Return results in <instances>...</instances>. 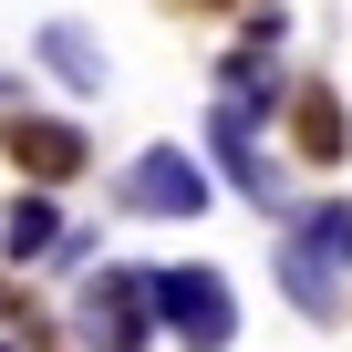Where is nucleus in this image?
<instances>
[{
    "instance_id": "obj_1",
    "label": "nucleus",
    "mask_w": 352,
    "mask_h": 352,
    "mask_svg": "<svg viewBox=\"0 0 352 352\" xmlns=\"http://www.w3.org/2000/svg\"><path fill=\"white\" fill-rule=\"evenodd\" d=\"M145 280H155V331H166L176 352H228V342H239V290H228V270L166 259V270H145Z\"/></svg>"
},
{
    "instance_id": "obj_2",
    "label": "nucleus",
    "mask_w": 352,
    "mask_h": 352,
    "mask_svg": "<svg viewBox=\"0 0 352 352\" xmlns=\"http://www.w3.org/2000/svg\"><path fill=\"white\" fill-rule=\"evenodd\" d=\"M73 331H83V352H155L166 342L155 331V280L124 270V259H104L83 280V300H73Z\"/></svg>"
},
{
    "instance_id": "obj_3",
    "label": "nucleus",
    "mask_w": 352,
    "mask_h": 352,
    "mask_svg": "<svg viewBox=\"0 0 352 352\" xmlns=\"http://www.w3.org/2000/svg\"><path fill=\"white\" fill-rule=\"evenodd\" d=\"M114 208H124V218H197V208H208V155H187V145H145V155L124 166Z\"/></svg>"
},
{
    "instance_id": "obj_4",
    "label": "nucleus",
    "mask_w": 352,
    "mask_h": 352,
    "mask_svg": "<svg viewBox=\"0 0 352 352\" xmlns=\"http://www.w3.org/2000/svg\"><path fill=\"white\" fill-rule=\"evenodd\" d=\"M208 155H218V176H228V187H239L249 208H280V218L300 208V197L280 187V155L259 145V124H249V114H228V104H208Z\"/></svg>"
},
{
    "instance_id": "obj_5",
    "label": "nucleus",
    "mask_w": 352,
    "mask_h": 352,
    "mask_svg": "<svg viewBox=\"0 0 352 352\" xmlns=\"http://www.w3.org/2000/svg\"><path fill=\"white\" fill-rule=\"evenodd\" d=\"M0 145H11V166L32 176V187H63V176L94 166V135L73 114H0Z\"/></svg>"
},
{
    "instance_id": "obj_6",
    "label": "nucleus",
    "mask_w": 352,
    "mask_h": 352,
    "mask_svg": "<svg viewBox=\"0 0 352 352\" xmlns=\"http://www.w3.org/2000/svg\"><path fill=\"white\" fill-rule=\"evenodd\" d=\"M280 239H290V249H311V259L352 290V197H342V187H331V197H300V208L280 218Z\"/></svg>"
},
{
    "instance_id": "obj_7",
    "label": "nucleus",
    "mask_w": 352,
    "mask_h": 352,
    "mask_svg": "<svg viewBox=\"0 0 352 352\" xmlns=\"http://www.w3.org/2000/svg\"><path fill=\"white\" fill-rule=\"evenodd\" d=\"M280 124H290V145H300L311 166H342V155H352V114H342V94H331V83H300Z\"/></svg>"
},
{
    "instance_id": "obj_8",
    "label": "nucleus",
    "mask_w": 352,
    "mask_h": 352,
    "mask_svg": "<svg viewBox=\"0 0 352 352\" xmlns=\"http://www.w3.org/2000/svg\"><path fill=\"white\" fill-rule=\"evenodd\" d=\"M32 52H42L73 94H104V83H114V63H104V42H94L83 21H42V32H32Z\"/></svg>"
},
{
    "instance_id": "obj_9",
    "label": "nucleus",
    "mask_w": 352,
    "mask_h": 352,
    "mask_svg": "<svg viewBox=\"0 0 352 352\" xmlns=\"http://www.w3.org/2000/svg\"><path fill=\"white\" fill-rule=\"evenodd\" d=\"M52 239H63V208H52L42 187H21L11 208H0V259H21V270H42V259H52Z\"/></svg>"
},
{
    "instance_id": "obj_10",
    "label": "nucleus",
    "mask_w": 352,
    "mask_h": 352,
    "mask_svg": "<svg viewBox=\"0 0 352 352\" xmlns=\"http://www.w3.org/2000/svg\"><path fill=\"white\" fill-rule=\"evenodd\" d=\"M270 270H280L290 311H311V321H342V311H352V290H342V280H331V270H321L311 249H290V239H280V259H270Z\"/></svg>"
},
{
    "instance_id": "obj_11",
    "label": "nucleus",
    "mask_w": 352,
    "mask_h": 352,
    "mask_svg": "<svg viewBox=\"0 0 352 352\" xmlns=\"http://www.w3.org/2000/svg\"><path fill=\"white\" fill-rule=\"evenodd\" d=\"M42 270H94V228H63V239H52V259H42Z\"/></svg>"
},
{
    "instance_id": "obj_12",
    "label": "nucleus",
    "mask_w": 352,
    "mask_h": 352,
    "mask_svg": "<svg viewBox=\"0 0 352 352\" xmlns=\"http://www.w3.org/2000/svg\"><path fill=\"white\" fill-rule=\"evenodd\" d=\"M0 321H21V342H32V300H21L11 280H0Z\"/></svg>"
},
{
    "instance_id": "obj_13",
    "label": "nucleus",
    "mask_w": 352,
    "mask_h": 352,
    "mask_svg": "<svg viewBox=\"0 0 352 352\" xmlns=\"http://www.w3.org/2000/svg\"><path fill=\"white\" fill-rule=\"evenodd\" d=\"M208 11H228V0H208Z\"/></svg>"
},
{
    "instance_id": "obj_14",
    "label": "nucleus",
    "mask_w": 352,
    "mask_h": 352,
    "mask_svg": "<svg viewBox=\"0 0 352 352\" xmlns=\"http://www.w3.org/2000/svg\"><path fill=\"white\" fill-rule=\"evenodd\" d=\"M0 352H21V342H0Z\"/></svg>"
}]
</instances>
